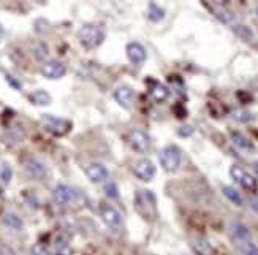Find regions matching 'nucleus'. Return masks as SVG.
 Instances as JSON below:
<instances>
[{"label":"nucleus","instance_id":"1","mask_svg":"<svg viewBox=\"0 0 258 255\" xmlns=\"http://www.w3.org/2000/svg\"><path fill=\"white\" fill-rule=\"evenodd\" d=\"M105 37H106L105 30L95 24H86L78 32V38H80L81 44L87 49H94L100 46L103 43Z\"/></svg>","mask_w":258,"mask_h":255},{"label":"nucleus","instance_id":"2","mask_svg":"<svg viewBox=\"0 0 258 255\" xmlns=\"http://www.w3.org/2000/svg\"><path fill=\"white\" fill-rule=\"evenodd\" d=\"M135 206L144 219H154L157 216L155 197L149 190H140L135 198Z\"/></svg>","mask_w":258,"mask_h":255},{"label":"nucleus","instance_id":"3","mask_svg":"<svg viewBox=\"0 0 258 255\" xmlns=\"http://www.w3.org/2000/svg\"><path fill=\"white\" fill-rule=\"evenodd\" d=\"M159 159H160V165L163 166V170L168 173H173L179 168V165H181V151L176 146H166L160 151Z\"/></svg>","mask_w":258,"mask_h":255},{"label":"nucleus","instance_id":"4","mask_svg":"<svg viewBox=\"0 0 258 255\" xmlns=\"http://www.w3.org/2000/svg\"><path fill=\"white\" fill-rule=\"evenodd\" d=\"M230 176L242 188H245V190H249V192H255L256 190V179L250 173H247L244 168H241V166L233 165L231 168H230Z\"/></svg>","mask_w":258,"mask_h":255},{"label":"nucleus","instance_id":"5","mask_svg":"<svg viewBox=\"0 0 258 255\" xmlns=\"http://www.w3.org/2000/svg\"><path fill=\"white\" fill-rule=\"evenodd\" d=\"M41 122H43L44 129L57 137H62L65 133H69L70 127H72L70 122H67L65 119H60V117H55L52 114H44L41 117Z\"/></svg>","mask_w":258,"mask_h":255},{"label":"nucleus","instance_id":"6","mask_svg":"<svg viewBox=\"0 0 258 255\" xmlns=\"http://www.w3.org/2000/svg\"><path fill=\"white\" fill-rule=\"evenodd\" d=\"M128 141L130 146L137 152H146L151 148V138L146 132L135 129L128 133Z\"/></svg>","mask_w":258,"mask_h":255},{"label":"nucleus","instance_id":"7","mask_svg":"<svg viewBox=\"0 0 258 255\" xmlns=\"http://www.w3.org/2000/svg\"><path fill=\"white\" fill-rule=\"evenodd\" d=\"M135 176L138 177V179L148 182V181H152V177L155 176V165L149 160V159H143L140 160L137 165H135Z\"/></svg>","mask_w":258,"mask_h":255},{"label":"nucleus","instance_id":"8","mask_svg":"<svg viewBox=\"0 0 258 255\" xmlns=\"http://www.w3.org/2000/svg\"><path fill=\"white\" fill-rule=\"evenodd\" d=\"M125 52H127V57L132 63L135 65H141L146 62V59H148V52H146L144 46L141 43H137V41H132L127 44L125 48Z\"/></svg>","mask_w":258,"mask_h":255},{"label":"nucleus","instance_id":"9","mask_svg":"<svg viewBox=\"0 0 258 255\" xmlns=\"http://www.w3.org/2000/svg\"><path fill=\"white\" fill-rule=\"evenodd\" d=\"M75 190L72 187H69L67 184H57L54 187V192H52V198H54V202L57 203V205H69L72 203L73 200H75Z\"/></svg>","mask_w":258,"mask_h":255},{"label":"nucleus","instance_id":"10","mask_svg":"<svg viewBox=\"0 0 258 255\" xmlns=\"http://www.w3.org/2000/svg\"><path fill=\"white\" fill-rule=\"evenodd\" d=\"M100 217H102V220L109 228H119L120 227V214L114 206L103 205L102 208H100Z\"/></svg>","mask_w":258,"mask_h":255},{"label":"nucleus","instance_id":"11","mask_svg":"<svg viewBox=\"0 0 258 255\" xmlns=\"http://www.w3.org/2000/svg\"><path fill=\"white\" fill-rule=\"evenodd\" d=\"M86 174H87L89 179H91V182H97V184L106 181V179H108V176H109V173H108V170H106V166L102 165V163H97V162L89 163V165L86 166Z\"/></svg>","mask_w":258,"mask_h":255},{"label":"nucleus","instance_id":"12","mask_svg":"<svg viewBox=\"0 0 258 255\" xmlns=\"http://www.w3.org/2000/svg\"><path fill=\"white\" fill-rule=\"evenodd\" d=\"M65 73H67L65 65L57 60L46 62L41 67V75L44 78H48V80H59V78H62Z\"/></svg>","mask_w":258,"mask_h":255},{"label":"nucleus","instance_id":"13","mask_svg":"<svg viewBox=\"0 0 258 255\" xmlns=\"http://www.w3.org/2000/svg\"><path fill=\"white\" fill-rule=\"evenodd\" d=\"M133 98H135V91L130 86H120L114 91V100L125 109L132 108L133 103Z\"/></svg>","mask_w":258,"mask_h":255},{"label":"nucleus","instance_id":"14","mask_svg":"<svg viewBox=\"0 0 258 255\" xmlns=\"http://www.w3.org/2000/svg\"><path fill=\"white\" fill-rule=\"evenodd\" d=\"M230 235H231V239L236 242H241V241H247L250 239V230L245 227L241 222H233L230 225Z\"/></svg>","mask_w":258,"mask_h":255},{"label":"nucleus","instance_id":"15","mask_svg":"<svg viewBox=\"0 0 258 255\" xmlns=\"http://www.w3.org/2000/svg\"><path fill=\"white\" fill-rule=\"evenodd\" d=\"M26 171L32 176V177H35V179H43L44 176H46V166H44L41 162L38 160H27L26 162Z\"/></svg>","mask_w":258,"mask_h":255},{"label":"nucleus","instance_id":"16","mask_svg":"<svg viewBox=\"0 0 258 255\" xmlns=\"http://www.w3.org/2000/svg\"><path fill=\"white\" fill-rule=\"evenodd\" d=\"M151 97L154 102L157 103H162L165 102V100L170 97V91H168V87L160 84V83H155L152 87H151Z\"/></svg>","mask_w":258,"mask_h":255},{"label":"nucleus","instance_id":"17","mask_svg":"<svg viewBox=\"0 0 258 255\" xmlns=\"http://www.w3.org/2000/svg\"><path fill=\"white\" fill-rule=\"evenodd\" d=\"M30 100L32 103H35L38 106H46L51 103V95L46 91H43V89H38V91L30 94Z\"/></svg>","mask_w":258,"mask_h":255},{"label":"nucleus","instance_id":"18","mask_svg":"<svg viewBox=\"0 0 258 255\" xmlns=\"http://www.w3.org/2000/svg\"><path fill=\"white\" fill-rule=\"evenodd\" d=\"M223 190V195H225L231 203H234L236 206H242V203H244V200H242V197H241V194L236 190V188H233V187H228V185H225L222 188Z\"/></svg>","mask_w":258,"mask_h":255},{"label":"nucleus","instance_id":"19","mask_svg":"<svg viewBox=\"0 0 258 255\" xmlns=\"http://www.w3.org/2000/svg\"><path fill=\"white\" fill-rule=\"evenodd\" d=\"M4 224L11 230H22V227H24V222L21 220V217H18L16 214H11V213L4 216Z\"/></svg>","mask_w":258,"mask_h":255},{"label":"nucleus","instance_id":"20","mask_svg":"<svg viewBox=\"0 0 258 255\" xmlns=\"http://www.w3.org/2000/svg\"><path fill=\"white\" fill-rule=\"evenodd\" d=\"M236 247H238V250H239L242 255H258V247L255 246V244H253L250 239L236 242Z\"/></svg>","mask_w":258,"mask_h":255},{"label":"nucleus","instance_id":"21","mask_svg":"<svg viewBox=\"0 0 258 255\" xmlns=\"http://www.w3.org/2000/svg\"><path fill=\"white\" fill-rule=\"evenodd\" d=\"M231 140L234 143V146H238L239 149H252V143L245 138L244 135H241L239 132H231Z\"/></svg>","mask_w":258,"mask_h":255},{"label":"nucleus","instance_id":"22","mask_svg":"<svg viewBox=\"0 0 258 255\" xmlns=\"http://www.w3.org/2000/svg\"><path fill=\"white\" fill-rule=\"evenodd\" d=\"M234 33L244 41H252L253 40V32L247 27V26H242V24H234L233 26Z\"/></svg>","mask_w":258,"mask_h":255},{"label":"nucleus","instance_id":"23","mask_svg":"<svg viewBox=\"0 0 258 255\" xmlns=\"http://www.w3.org/2000/svg\"><path fill=\"white\" fill-rule=\"evenodd\" d=\"M163 16H165V11L159 5H157V4L151 2L149 4V19H152V21H160V19H163Z\"/></svg>","mask_w":258,"mask_h":255},{"label":"nucleus","instance_id":"24","mask_svg":"<svg viewBox=\"0 0 258 255\" xmlns=\"http://www.w3.org/2000/svg\"><path fill=\"white\" fill-rule=\"evenodd\" d=\"M233 119L238 120V122H242V124H245V122H250L253 119V116L249 113V111H245V109H236L233 113Z\"/></svg>","mask_w":258,"mask_h":255},{"label":"nucleus","instance_id":"25","mask_svg":"<svg viewBox=\"0 0 258 255\" xmlns=\"http://www.w3.org/2000/svg\"><path fill=\"white\" fill-rule=\"evenodd\" d=\"M195 249H197L201 255H209V253L212 252L211 244H209L206 239H197V242H195Z\"/></svg>","mask_w":258,"mask_h":255},{"label":"nucleus","instance_id":"26","mask_svg":"<svg viewBox=\"0 0 258 255\" xmlns=\"http://www.w3.org/2000/svg\"><path fill=\"white\" fill-rule=\"evenodd\" d=\"M216 16L223 22V24H227V26H234V18L230 15V13H227V11H222V10H217L216 11Z\"/></svg>","mask_w":258,"mask_h":255},{"label":"nucleus","instance_id":"27","mask_svg":"<svg viewBox=\"0 0 258 255\" xmlns=\"http://www.w3.org/2000/svg\"><path fill=\"white\" fill-rule=\"evenodd\" d=\"M11 176H13V171L8 165H2V168H0V181L4 184H10L11 181Z\"/></svg>","mask_w":258,"mask_h":255},{"label":"nucleus","instance_id":"28","mask_svg":"<svg viewBox=\"0 0 258 255\" xmlns=\"http://www.w3.org/2000/svg\"><path fill=\"white\" fill-rule=\"evenodd\" d=\"M32 255H49V249L46 247V244L37 242L35 246L32 247Z\"/></svg>","mask_w":258,"mask_h":255},{"label":"nucleus","instance_id":"29","mask_svg":"<svg viewBox=\"0 0 258 255\" xmlns=\"http://www.w3.org/2000/svg\"><path fill=\"white\" fill-rule=\"evenodd\" d=\"M105 192L109 198H117L119 197V188L114 182H108L105 185Z\"/></svg>","mask_w":258,"mask_h":255},{"label":"nucleus","instance_id":"30","mask_svg":"<svg viewBox=\"0 0 258 255\" xmlns=\"http://www.w3.org/2000/svg\"><path fill=\"white\" fill-rule=\"evenodd\" d=\"M192 133H194V127H190V125L182 127L181 130H179V135L181 137H188V135H192Z\"/></svg>","mask_w":258,"mask_h":255},{"label":"nucleus","instance_id":"31","mask_svg":"<svg viewBox=\"0 0 258 255\" xmlns=\"http://www.w3.org/2000/svg\"><path fill=\"white\" fill-rule=\"evenodd\" d=\"M7 81H8L11 86H13L15 89H18V91H21V87H22V86H21L18 81H15V80H13V76H10V75H8V76H7Z\"/></svg>","mask_w":258,"mask_h":255},{"label":"nucleus","instance_id":"32","mask_svg":"<svg viewBox=\"0 0 258 255\" xmlns=\"http://www.w3.org/2000/svg\"><path fill=\"white\" fill-rule=\"evenodd\" d=\"M250 208L255 211V213H258V195L252 200V202H250Z\"/></svg>","mask_w":258,"mask_h":255},{"label":"nucleus","instance_id":"33","mask_svg":"<svg viewBox=\"0 0 258 255\" xmlns=\"http://www.w3.org/2000/svg\"><path fill=\"white\" fill-rule=\"evenodd\" d=\"M252 168H253L255 174L258 176V162H253V163H252Z\"/></svg>","mask_w":258,"mask_h":255},{"label":"nucleus","instance_id":"34","mask_svg":"<svg viewBox=\"0 0 258 255\" xmlns=\"http://www.w3.org/2000/svg\"><path fill=\"white\" fill-rule=\"evenodd\" d=\"M2 37H4V27L0 26V40H2Z\"/></svg>","mask_w":258,"mask_h":255},{"label":"nucleus","instance_id":"35","mask_svg":"<svg viewBox=\"0 0 258 255\" xmlns=\"http://www.w3.org/2000/svg\"><path fill=\"white\" fill-rule=\"evenodd\" d=\"M4 197V190H2V185H0V198Z\"/></svg>","mask_w":258,"mask_h":255},{"label":"nucleus","instance_id":"36","mask_svg":"<svg viewBox=\"0 0 258 255\" xmlns=\"http://www.w3.org/2000/svg\"><path fill=\"white\" fill-rule=\"evenodd\" d=\"M256 16H258V8H256Z\"/></svg>","mask_w":258,"mask_h":255}]
</instances>
